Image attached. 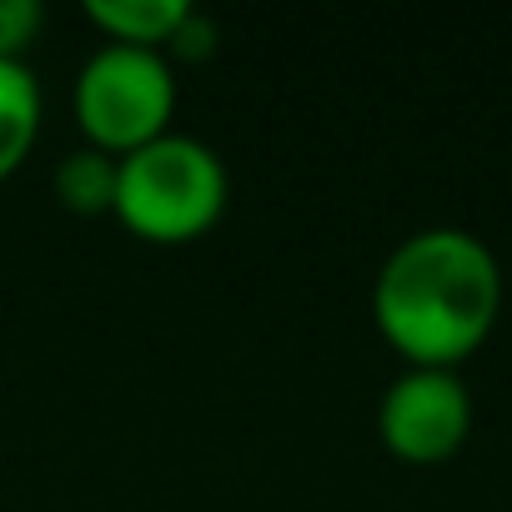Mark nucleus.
<instances>
[{
	"label": "nucleus",
	"instance_id": "6e6552de",
	"mask_svg": "<svg viewBox=\"0 0 512 512\" xmlns=\"http://www.w3.org/2000/svg\"><path fill=\"white\" fill-rule=\"evenodd\" d=\"M41 26H46L41 0H0V61H26Z\"/></svg>",
	"mask_w": 512,
	"mask_h": 512
},
{
	"label": "nucleus",
	"instance_id": "1a4fd4ad",
	"mask_svg": "<svg viewBox=\"0 0 512 512\" xmlns=\"http://www.w3.org/2000/svg\"><path fill=\"white\" fill-rule=\"evenodd\" d=\"M211 46H216V26L206 21V16H186V26L176 31V41H171V51H181V56H211ZM166 51V56H171Z\"/></svg>",
	"mask_w": 512,
	"mask_h": 512
},
{
	"label": "nucleus",
	"instance_id": "423d86ee",
	"mask_svg": "<svg viewBox=\"0 0 512 512\" xmlns=\"http://www.w3.org/2000/svg\"><path fill=\"white\" fill-rule=\"evenodd\" d=\"M41 141V81L26 61H0V181L16 176Z\"/></svg>",
	"mask_w": 512,
	"mask_h": 512
},
{
	"label": "nucleus",
	"instance_id": "7ed1b4c3",
	"mask_svg": "<svg viewBox=\"0 0 512 512\" xmlns=\"http://www.w3.org/2000/svg\"><path fill=\"white\" fill-rule=\"evenodd\" d=\"M71 111H76V126L86 131V146H96L116 161L151 146L156 136L171 131V116H176L171 56L106 41L76 71Z\"/></svg>",
	"mask_w": 512,
	"mask_h": 512
},
{
	"label": "nucleus",
	"instance_id": "39448f33",
	"mask_svg": "<svg viewBox=\"0 0 512 512\" xmlns=\"http://www.w3.org/2000/svg\"><path fill=\"white\" fill-rule=\"evenodd\" d=\"M186 16H191L186 0H91L86 6V21L106 41L141 46V51H171Z\"/></svg>",
	"mask_w": 512,
	"mask_h": 512
},
{
	"label": "nucleus",
	"instance_id": "f257e3e1",
	"mask_svg": "<svg viewBox=\"0 0 512 512\" xmlns=\"http://www.w3.org/2000/svg\"><path fill=\"white\" fill-rule=\"evenodd\" d=\"M502 312V262L467 226H422L377 267V332L412 367H457L472 357Z\"/></svg>",
	"mask_w": 512,
	"mask_h": 512
},
{
	"label": "nucleus",
	"instance_id": "20e7f679",
	"mask_svg": "<svg viewBox=\"0 0 512 512\" xmlns=\"http://www.w3.org/2000/svg\"><path fill=\"white\" fill-rule=\"evenodd\" d=\"M377 432L402 462H447L472 432V387L457 367H402L377 402Z\"/></svg>",
	"mask_w": 512,
	"mask_h": 512
},
{
	"label": "nucleus",
	"instance_id": "f03ea898",
	"mask_svg": "<svg viewBox=\"0 0 512 512\" xmlns=\"http://www.w3.org/2000/svg\"><path fill=\"white\" fill-rule=\"evenodd\" d=\"M226 191L231 181L221 156L186 131H166L151 146L116 161L111 216L141 241L181 246L221 221Z\"/></svg>",
	"mask_w": 512,
	"mask_h": 512
},
{
	"label": "nucleus",
	"instance_id": "0eeeda50",
	"mask_svg": "<svg viewBox=\"0 0 512 512\" xmlns=\"http://www.w3.org/2000/svg\"><path fill=\"white\" fill-rule=\"evenodd\" d=\"M56 201L76 216L111 211V201H116V156H106L96 146L66 151L61 166H56Z\"/></svg>",
	"mask_w": 512,
	"mask_h": 512
}]
</instances>
